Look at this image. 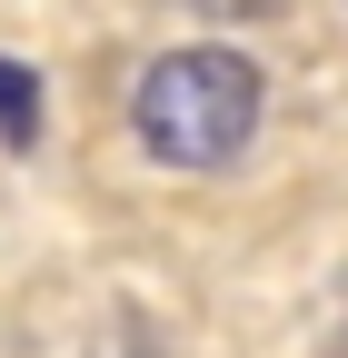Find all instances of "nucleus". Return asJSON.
<instances>
[{"mask_svg": "<svg viewBox=\"0 0 348 358\" xmlns=\"http://www.w3.org/2000/svg\"><path fill=\"white\" fill-rule=\"evenodd\" d=\"M259 110H269L259 60L219 50V40H189V50L150 60L140 90H129V129H140V150L169 159V169H229L259 140Z\"/></svg>", "mask_w": 348, "mask_h": 358, "instance_id": "obj_1", "label": "nucleus"}, {"mask_svg": "<svg viewBox=\"0 0 348 358\" xmlns=\"http://www.w3.org/2000/svg\"><path fill=\"white\" fill-rule=\"evenodd\" d=\"M30 140H40V80L0 60V150H30Z\"/></svg>", "mask_w": 348, "mask_h": 358, "instance_id": "obj_2", "label": "nucleus"}, {"mask_svg": "<svg viewBox=\"0 0 348 358\" xmlns=\"http://www.w3.org/2000/svg\"><path fill=\"white\" fill-rule=\"evenodd\" d=\"M338 358H348V338H338Z\"/></svg>", "mask_w": 348, "mask_h": 358, "instance_id": "obj_3", "label": "nucleus"}]
</instances>
